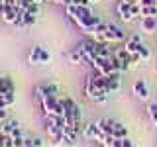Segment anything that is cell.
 I'll return each instance as SVG.
<instances>
[{"label":"cell","instance_id":"obj_1","mask_svg":"<svg viewBox=\"0 0 157 147\" xmlns=\"http://www.w3.org/2000/svg\"><path fill=\"white\" fill-rule=\"evenodd\" d=\"M116 12H118V16L124 20V22H132V20H136L141 14V6L140 4H126V2L120 0L118 6H116Z\"/></svg>","mask_w":157,"mask_h":147},{"label":"cell","instance_id":"obj_4","mask_svg":"<svg viewBox=\"0 0 157 147\" xmlns=\"http://www.w3.org/2000/svg\"><path fill=\"white\" fill-rule=\"evenodd\" d=\"M59 94V88L55 86V85H39L37 88H36V98L39 102L43 100V98H47V96H57Z\"/></svg>","mask_w":157,"mask_h":147},{"label":"cell","instance_id":"obj_25","mask_svg":"<svg viewBox=\"0 0 157 147\" xmlns=\"http://www.w3.org/2000/svg\"><path fill=\"white\" fill-rule=\"evenodd\" d=\"M122 145L124 147H134V141H132L130 137H124V139H122Z\"/></svg>","mask_w":157,"mask_h":147},{"label":"cell","instance_id":"obj_22","mask_svg":"<svg viewBox=\"0 0 157 147\" xmlns=\"http://www.w3.org/2000/svg\"><path fill=\"white\" fill-rule=\"evenodd\" d=\"M2 147H16L12 135H2Z\"/></svg>","mask_w":157,"mask_h":147},{"label":"cell","instance_id":"obj_15","mask_svg":"<svg viewBox=\"0 0 157 147\" xmlns=\"http://www.w3.org/2000/svg\"><path fill=\"white\" fill-rule=\"evenodd\" d=\"M41 45H36V47H33L32 49V53H29V59H28V61H29V65H39V59H41Z\"/></svg>","mask_w":157,"mask_h":147},{"label":"cell","instance_id":"obj_27","mask_svg":"<svg viewBox=\"0 0 157 147\" xmlns=\"http://www.w3.org/2000/svg\"><path fill=\"white\" fill-rule=\"evenodd\" d=\"M24 147H33L32 145V137H28V139H26V145H24Z\"/></svg>","mask_w":157,"mask_h":147},{"label":"cell","instance_id":"obj_29","mask_svg":"<svg viewBox=\"0 0 157 147\" xmlns=\"http://www.w3.org/2000/svg\"><path fill=\"white\" fill-rule=\"evenodd\" d=\"M104 147H112V145H110V143H108V145H104Z\"/></svg>","mask_w":157,"mask_h":147},{"label":"cell","instance_id":"obj_23","mask_svg":"<svg viewBox=\"0 0 157 147\" xmlns=\"http://www.w3.org/2000/svg\"><path fill=\"white\" fill-rule=\"evenodd\" d=\"M73 4H77V6H90V0H73Z\"/></svg>","mask_w":157,"mask_h":147},{"label":"cell","instance_id":"obj_31","mask_svg":"<svg viewBox=\"0 0 157 147\" xmlns=\"http://www.w3.org/2000/svg\"><path fill=\"white\" fill-rule=\"evenodd\" d=\"M153 2H155V6H157V0H153Z\"/></svg>","mask_w":157,"mask_h":147},{"label":"cell","instance_id":"obj_20","mask_svg":"<svg viewBox=\"0 0 157 147\" xmlns=\"http://www.w3.org/2000/svg\"><path fill=\"white\" fill-rule=\"evenodd\" d=\"M147 114H149L151 124L157 126V104H149V108H147Z\"/></svg>","mask_w":157,"mask_h":147},{"label":"cell","instance_id":"obj_18","mask_svg":"<svg viewBox=\"0 0 157 147\" xmlns=\"http://www.w3.org/2000/svg\"><path fill=\"white\" fill-rule=\"evenodd\" d=\"M137 55H140L141 61H147V59L151 57V51H149V47H145L144 43H140V47H137Z\"/></svg>","mask_w":157,"mask_h":147},{"label":"cell","instance_id":"obj_9","mask_svg":"<svg viewBox=\"0 0 157 147\" xmlns=\"http://www.w3.org/2000/svg\"><path fill=\"white\" fill-rule=\"evenodd\" d=\"M18 124H20V122H18V120H12V118L4 120L2 124H0V134H2V135H12V131L16 130Z\"/></svg>","mask_w":157,"mask_h":147},{"label":"cell","instance_id":"obj_13","mask_svg":"<svg viewBox=\"0 0 157 147\" xmlns=\"http://www.w3.org/2000/svg\"><path fill=\"white\" fill-rule=\"evenodd\" d=\"M94 51H96V57H104V59H112V57H114V53H112L110 49L106 47V43H98V41H96Z\"/></svg>","mask_w":157,"mask_h":147},{"label":"cell","instance_id":"obj_14","mask_svg":"<svg viewBox=\"0 0 157 147\" xmlns=\"http://www.w3.org/2000/svg\"><path fill=\"white\" fill-rule=\"evenodd\" d=\"M92 12H90V6H77V14L75 18H73V22H77V20H85V18H90Z\"/></svg>","mask_w":157,"mask_h":147},{"label":"cell","instance_id":"obj_2","mask_svg":"<svg viewBox=\"0 0 157 147\" xmlns=\"http://www.w3.org/2000/svg\"><path fill=\"white\" fill-rule=\"evenodd\" d=\"M126 39V33L122 32L118 26H114V24H108V29L104 36H96L94 41L98 43H110V41H124Z\"/></svg>","mask_w":157,"mask_h":147},{"label":"cell","instance_id":"obj_30","mask_svg":"<svg viewBox=\"0 0 157 147\" xmlns=\"http://www.w3.org/2000/svg\"><path fill=\"white\" fill-rule=\"evenodd\" d=\"M155 71H157V61H155Z\"/></svg>","mask_w":157,"mask_h":147},{"label":"cell","instance_id":"obj_19","mask_svg":"<svg viewBox=\"0 0 157 147\" xmlns=\"http://www.w3.org/2000/svg\"><path fill=\"white\" fill-rule=\"evenodd\" d=\"M141 18H149V16H157V6H141Z\"/></svg>","mask_w":157,"mask_h":147},{"label":"cell","instance_id":"obj_7","mask_svg":"<svg viewBox=\"0 0 157 147\" xmlns=\"http://www.w3.org/2000/svg\"><path fill=\"white\" fill-rule=\"evenodd\" d=\"M122 86V78H120V73H112V75H108V81H106V88L110 94H114V92L120 90Z\"/></svg>","mask_w":157,"mask_h":147},{"label":"cell","instance_id":"obj_10","mask_svg":"<svg viewBox=\"0 0 157 147\" xmlns=\"http://www.w3.org/2000/svg\"><path fill=\"white\" fill-rule=\"evenodd\" d=\"M141 29L145 33H153L157 29V16H149V18H141Z\"/></svg>","mask_w":157,"mask_h":147},{"label":"cell","instance_id":"obj_17","mask_svg":"<svg viewBox=\"0 0 157 147\" xmlns=\"http://www.w3.org/2000/svg\"><path fill=\"white\" fill-rule=\"evenodd\" d=\"M2 20H4L6 24H14V22H16V6H6Z\"/></svg>","mask_w":157,"mask_h":147},{"label":"cell","instance_id":"obj_21","mask_svg":"<svg viewBox=\"0 0 157 147\" xmlns=\"http://www.w3.org/2000/svg\"><path fill=\"white\" fill-rule=\"evenodd\" d=\"M49 61H51V53L45 51V49H41V59H39V65H47Z\"/></svg>","mask_w":157,"mask_h":147},{"label":"cell","instance_id":"obj_5","mask_svg":"<svg viewBox=\"0 0 157 147\" xmlns=\"http://www.w3.org/2000/svg\"><path fill=\"white\" fill-rule=\"evenodd\" d=\"M45 127H47V135H49V139H51V145H53V147L65 143V139H63V130H61V127H57V126H53V124H47Z\"/></svg>","mask_w":157,"mask_h":147},{"label":"cell","instance_id":"obj_3","mask_svg":"<svg viewBox=\"0 0 157 147\" xmlns=\"http://www.w3.org/2000/svg\"><path fill=\"white\" fill-rule=\"evenodd\" d=\"M82 137H86V139H94V141H100L102 145H104V141H106V137L100 130L96 127V124H88L85 126V130H82Z\"/></svg>","mask_w":157,"mask_h":147},{"label":"cell","instance_id":"obj_11","mask_svg":"<svg viewBox=\"0 0 157 147\" xmlns=\"http://www.w3.org/2000/svg\"><path fill=\"white\" fill-rule=\"evenodd\" d=\"M67 59H69V63H73V65H81V63H85V55H82V51L78 47H75L73 51H69Z\"/></svg>","mask_w":157,"mask_h":147},{"label":"cell","instance_id":"obj_24","mask_svg":"<svg viewBox=\"0 0 157 147\" xmlns=\"http://www.w3.org/2000/svg\"><path fill=\"white\" fill-rule=\"evenodd\" d=\"M32 145L33 147H41L43 145V139H41V137H33V139H32Z\"/></svg>","mask_w":157,"mask_h":147},{"label":"cell","instance_id":"obj_16","mask_svg":"<svg viewBox=\"0 0 157 147\" xmlns=\"http://www.w3.org/2000/svg\"><path fill=\"white\" fill-rule=\"evenodd\" d=\"M112 135L118 137V139H124V137H128V127L120 122H114V134Z\"/></svg>","mask_w":157,"mask_h":147},{"label":"cell","instance_id":"obj_12","mask_svg":"<svg viewBox=\"0 0 157 147\" xmlns=\"http://www.w3.org/2000/svg\"><path fill=\"white\" fill-rule=\"evenodd\" d=\"M140 43H141V39H140V36H132L130 39L126 41V49H128V53L130 55H134V53H137V47H140Z\"/></svg>","mask_w":157,"mask_h":147},{"label":"cell","instance_id":"obj_8","mask_svg":"<svg viewBox=\"0 0 157 147\" xmlns=\"http://www.w3.org/2000/svg\"><path fill=\"white\" fill-rule=\"evenodd\" d=\"M134 94L140 98V100H147V98H149V88H147V85L144 81H137L134 85Z\"/></svg>","mask_w":157,"mask_h":147},{"label":"cell","instance_id":"obj_26","mask_svg":"<svg viewBox=\"0 0 157 147\" xmlns=\"http://www.w3.org/2000/svg\"><path fill=\"white\" fill-rule=\"evenodd\" d=\"M4 120H8V114H6V110H2V108H0V124H2Z\"/></svg>","mask_w":157,"mask_h":147},{"label":"cell","instance_id":"obj_28","mask_svg":"<svg viewBox=\"0 0 157 147\" xmlns=\"http://www.w3.org/2000/svg\"><path fill=\"white\" fill-rule=\"evenodd\" d=\"M122 2H126V4H137V0H122Z\"/></svg>","mask_w":157,"mask_h":147},{"label":"cell","instance_id":"obj_6","mask_svg":"<svg viewBox=\"0 0 157 147\" xmlns=\"http://www.w3.org/2000/svg\"><path fill=\"white\" fill-rule=\"evenodd\" d=\"M94 124H96V127H98V130H100L104 135H112V134H114V120L100 118V120H96ZM112 137H114V135H112Z\"/></svg>","mask_w":157,"mask_h":147},{"label":"cell","instance_id":"obj_32","mask_svg":"<svg viewBox=\"0 0 157 147\" xmlns=\"http://www.w3.org/2000/svg\"><path fill=\"white\" fill-rule=\"evenodd\" d=\"M134 147H136V145H134Z\"/></svg>","mask_w":157,"mask_h":147}]
</instances>
